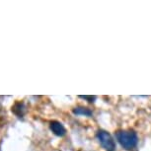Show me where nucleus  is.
Segmentation results:
<instances>
[{
    "label": "nucleus",
    "mask_w": 151,
    "mask_h": 151,
    "mask_svg": "<svg viewBox=\"0 0 151 151\" xmlns=\"http://www.w3.org/2000/svg\"><path fill=\"white\" fill-rule=\"evenodd\" d=\"M50 129H52V132L58 136H63L65 135V133H66V129H65V127H63V124H62L61 122H56V121H53L50 122Z\"/></svg>",
    "instance_id": "3"
},
{
    "label": "nucleus",
    "mask_w": 151,
    "mask_h": 151,
    "mask_svg": "<svg viewBox=\"0 0 151 151\" xmlns=\"http://www.w3.org/2000/svg\"><path fill=\"white\" fill-rule=\"evenodd\" d=\"M116 136L119 144L127 150H132L137 145L138 137L133 130H119Z\"/></svg>",
    "instance_id": "1"
},
{
    "label": "nucleus",
    "mask_w": 151,
    "mask_h": 151,
    "mask_svg": "<svg viewBox=\"0 0 151 151\" xmlns=\"http://www.w3.org/2000/svg\"><path fill=\"white\" fill-rule=\"evenodd\" d=\"M73 113L77 116H90L92 115V111L87 109L84 107H77L73 110Z\"/></svg>",
    "instance_id": "4"
},
{
    "label": "nucleus",
    "mask_w": 151,
    "mask_h": 151,
    "mask_svg": "<svg viewBox=\"0 0 151 151\" xmlns=\"http://www.w3.org/2000/svg\"><path fill=\"white\" fill-rule=\"evenodd\" d=\"M81 98L83 99H86V100H89V102H94V100L96 99V97H92V96H80Z\"/></svg>",
    "instance_id": "5"
},
{
    "label": "nucleus",
    "mask_w": 151,
    "mask_h": 151,
    "mask_svg": "<svg viewBox=\"0 0 151 151\" xmlns=\"http://www.w3.org/2000/svg\"><path fill=\"white\" fill-rule=\"evenodd\" d=\"M98 139L100 143L103 146V148L107 151H115L116 149V142L112 137V135L109 132H105V130H99L98 132Z\"/></svg>",
    "instance_id": "2"
}]
</instances>
